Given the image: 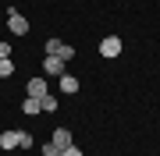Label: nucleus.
<instances>
[{"label": "nucleus", "instance_id": "f257e3e1", "mask_svg": "<svg viewBox=\"0 0 160 156\" xmlns=\"http://www.w3.org/2000/svg\"><path fill=\"white\" fill-rule=\"evenodd\" d=\"M7 29H11L14 35H29V21H25L14 7H7Z\"/></svg>", "mask_w": 160, "mask_h": 156}, {"label": "nucleus", "instance_id": "f03ea898", "mask_svg": "<svg viewBox=\"0 0 160 156\" xmlns=\"http://www.w3.org/2000/svg\"><path fill=\"white\" fill-rule=\"evenodd\" d=\"M22 135L25 131H14V128L4 131V135H0V149H22Z\"/></svg>", "mask_w": 160, "mask_h": 156}, {"label": "nucleus", "instance_id": "7ed1b4c3", "mask_svg": "<svg viewBox=\"0 0 160 156\" xmlns=\"http://www.w3.org/2000/svg\"><path fill=\"white\" fill-rule=\"evenodd\" d=\"M64 64H68V60H61V57H43V71H46L50 78H53V75L61 78V75H64Z\"/></svg>", "mask_w": 160, "mask_h": 156}, {"label": "nucleus", "instance_id": "20e7f679", "mask_svg": "<svg viewBox=\"0 0 160 156\" xmlns=\"http://www.w3.org/2000/svg\"><path fill=\"white\" fill-rule=\"evenodd\" d=\"M100 53H103V57H118V53H121V39H118V35H107V39L100 43Z\"/></svg>", "mask_w": 160, "mask_h": 156}, {"label": "nucleus", "instance_id": "39448f33", "mask_svg": "<svg viewBox=\"0 0 160 156\" xmlns=\"http://www.w3.org/2000/svg\"><path fill=\"white\" fill-rule=\"evenodd\" d=\"M61 92H68V96H75V92H78V78L64 71V75H61Z\"/></svg>", "mask_w": 160, "mask_h": 156}, {"label": "nucleus", "instance_id": "423d86ee", "mask_svg": "<svg viewBox=\"0 0 160 156\" xmlns=\"http://www.w3.org/2000/svg\"><path fill=\"white\" fill-rule=\"evenodd\" d=\"M53 145H57V149H68V145H71V131H68V128H57V131H53V139H50Z\"/></svg>", "mask_w": 160, "mask_h": 156}, {"label": "nucleus", "instance_id": "0eeeda50", "mask_svg": "<svg viewBox=\"0 0 160 156\" xmlns=\"http://www.w3.org/2000/svg\"><path fill=\"white\" fill-rule=\"evenodd\" d=\"M50 89H46V82L43 78H29V96H36V99H43Z\"/></svg>", "mask_w": 160, "mask_h": 156}, {"label": "nucleus", "instance_id": "6e6552de", "mask_svg": "<svg viewBox=\"0 0 160 156\" xmlns=\"http://www.w3.org/2000/svg\"><path fill=\"white\" fill-rule=\"evenodd\" d=\"M14 75V60L11 57H0V78H11Z\"/></svg>", "mask_w": 160, "mask_h": 156}, {"label": "nucleus", "instance_id": "1a4fd4ad", "mask_svg": "<svg viewBox=\"0 0 160 156\" xmlns=\"http://www.w3.org/2000/svg\"><path fill=\"white\" fill-rule=\"evenodd\" d=\"M22 110H25V114H39V99H36V96H25V103H22Z\"/></svg>", "mask_w": 160, "mask_h": 156}, {"label": "nucleus", "instance_id": "9d476101", "mask_svg": "<svg viewBox=\"0 0 160 156\" xmlns=\"http://www.w3.org/2000/svg\"><path fill=\"white\" fill-rule=\"evenodd\" d=\"M61 46H64L61 39H46V57H57V53H61Z\"/></svg>", "mask_w": 160, "mask_h": 156}, {"label": "nucleus", "instance_id": "9b49d317", "mask_svg": "<svg viewBox=\"0 0 160 156\" xmlns=\"http://www.w3.org/2000/svg\"><path fill=\"white\" fill-rule=\"evenodd\" d=\"M39 106H43V110H57V96H50V92H46V96L39 99Z\"/></svg>", "mask_w": 160, "mask_h": 156}, {"label": "nucleus", "instance_id": "f8f14e48", "mask_svg": "<svg viewBox=\"0 0 160 156\" xmlns=\"http://www.w3.org/2000/svg\"><path fill=\"white\" fill-rule=\"evenodd\" d=\"M57 57H61V60H71V57H75V50L68 46V43H64V46H61V53H57Z\"/></svg>", "mask_w": 160, "mask_h": 156}, {"label": "nucleus", "instance_id": "ddd939ff", "mask_svg": "<svg viewBox=\"0 0 160 156\" xmlns=\"http://www.w3.org/2000/svg\"><path fill=\"white\" fill-rule=\"evenodd\" d=\"M43 156H61V149H57L53 142H46V145H43Z\"/></svg>", "mask_w": 160, "mask_h": 156}, {"label": "nucleus", "instance_id": "4468645a", "mask_svg": "<svg viewBox=\"0 0 160 156\" xmlns=\"http://www.w3.org/2000/svg\"><path fill=\"white\" fill-rule=\"evenodd\" d=\"M61 156H82V149L78 145H68V149H61Z\"/></svg>", "mask_w": 160, "mask_h": 156}, {"label": "nucleus", "instance_id": "2eb2a0df", "mask_svg": "<svg viewBox=\"0 0 160 156\" xmlns=\"http://www.w3.org/2000/svg\"><path fill=\"white\" fill-rule=\"evenodd\" d=\"M0 57H11V43H0Z\"/></svg>", "mask_w": 160, "mask_h": 156}]
</instances>
